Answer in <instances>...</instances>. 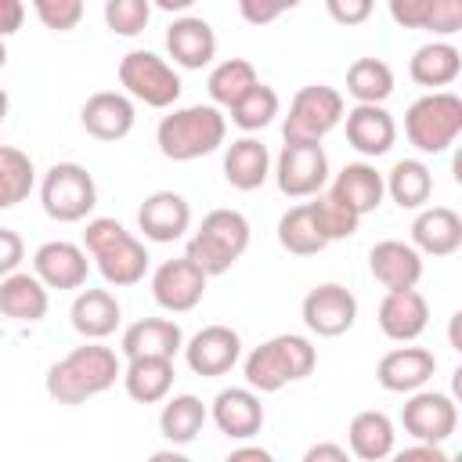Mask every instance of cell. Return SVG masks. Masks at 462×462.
<instances>
[{
  "label": "cell",
  "mask_w": 462,
  "mask_h": 462,
  "mask_svg": "<svg viewBox=\"0 0 462 462\" xmlns=\"http://www.w3.org/2000/svg\"><path fill=\"white\" fill-rule=\"evenodd\" d=\"M278 242H282V249L292 253V256H314V253H321V249L328 245V242L321 238V231H318V224H314L307 202L282 213V220H278Z\"/></svg>",
  "instance_id": "obj_37"
},
{
  "label": "cell",
  "mask_w": 462,
  "mask_h": 462,
  "mask_svg": "<svg viewBox=\"0 0 462 462\" xmlns=\"http://www.w3.org/2000/svg\"><path fill=\"white\" fill-rule=\"evenodd\" d=\"M40 202L51 220L76 224V220H87V213L97 206V184L87 166L54 162L40 180Z\"/></svg>",
  "instance_id": "obj_7"
},
{
  "label": "cell",
  "mask_w": 462,
  "mask_h": 462,
  "mask_svg": "<svg viewBox=\"0 0 462 462\" xmlns=\"http://www.w3.org/2000/svg\"><path fill=\"white\" fill-rule=\"evenodd\" d=\"M346 141L361 155H386L397 141V123L383 105H354L346 116Z\"/></svg>",
  "instance_id": "obj_23"
},
{
  "label": "cell",
  "mask_w": 462,
  "mask_h": 462,
  "mask_svg": "<svg viewBox=\"0 0 462 462\" xmlns=\"http://www.w3.org/2000/svg\"><path fill=\"white\" fill-rule=\"evenodd\" d=\"M303 462H346V448H339V444H314V448H307Z\"/></svg>",
  "instance_id": "obj_49"
},
{
  "label": "cell",
  "mask_w": 462,
  "mask_h": 462,
  "mask_svg": "<svg viewBox=\"0 0 462 462\" xmlns=\"http://www.w3.org/2000/svg\"><path fill=\"white\" fill-rule=\"evenodd\" d=\"M83 4H87V0H32V11H36V18H40L47 29L69 32V29L79 25Z\"/></svg>",
  "instance_id": "obj_42"
},
{
  "label": "cell",
  "mask_w": 462,
  "mask_h": 462,
  "mask_svg": "<svg viewBox=\"0 0 462 462\" xmlns=\"http://www.w3.org/2000/svg\"><path fill=\"white\" fill-rule=\"evenodd\" d=\"M278 94H274V87H267V83H256L245 97H238L235 105H231V123L238 126V130H245V134H253V130H263V126H271V119L278 116Z\"/></svg>",
  "instance_id": "obj_39"
},
{
  "label": "cell",
  "mask_w": 462,
  "mask_h": 462,
  "mask_svg": "<svg viewBox=\"0 0 462 462\" xmlns=\"http://www.w3.org/2000/svg\"><path fill=\"white\" fill-rule=\"evenodd\" d=\"M242 458H260V462H271V451L267 448H235L227 455V462H242Z\"/></svg>",
  "instance_id": "obj_50"
},
{
  "label": "cell",
  "mask_w": 462,
  "mask_h": 462,
  "mask_svg": "<svg viewBox=\"0 0 462 462\" xmlns=\"http://www.w3.org/2000/svg\"><path fill=\"white\" fill-rule=\"evenodd\" d=\"M397 458H401V462H415V458H426V462H448L444 448H440V444H426V440H415V448L397 451Z\"/></svg>",
  "instance_id": "obj_48"
},
{
  "label": "cell",
  "mask_w": 462,
  "mask_h": 462,
  "mask_svg": "<svg viewBox=\"0 0 462 462\" xmlns=\"http://www.w3.org/2000/svg\"><path fill=\"white\" fill-rule=\"evenodd\" d=\"M7 65V47H4V40H0V69Z\"/></svg>",
  "instance_id": "obj_53"
},
{
  "label": "cell",
  "mask_w": 462,
  "mask_h": 462,
  "mask_svg": "<svg viewBox=\"0 0 462 462\" xmlns=\"http://www.w3.org/2000/svg\"><path fill=\"white\" fill-rule=\"evenodd\" d=\"M411 245L430 256H451L462 245V217L451 206H430L411 220Z\"/></svg>",
  "instance_id": "obj_24"
},
{
  "label": "cell",
  "mask_w": 462,
  "mask_h": 462,
  "mask_svg": "<svg viewBox=\"0 0 462 462\" xmlns=\"http://www.w3.org/2000/svg\"><path fill=\"white\" fill-rule=\"evenodd\" d=\"M116 379H123L119 354L112 346H101L97 339H90L47 368V393L58 404H83V401L112 390Z\"/></svg>",
  "instance_id": "obj_1"
},
{
  "label": "cell",
  "mask_w": 462,
  "mask_h": 462,
  "mask_svg": "<svg viewBox=\"0 0 462 462\" xmlns=\"http://www.w3.org/2000/svg\"><path fill=\"white\" fill-rule=\"evenodd\" d=\"M408 72L419 87H448L462 72V54H458V47H451L444 40H433V43H422L411 54Z\"/></svg>",
  "instance_id": "obj_32"
},
{
  "label": "cell",
  "mask_w": 462,
  "mask_h": 462,
  "mask_svg": "<svg viewBox=\"0 0 462 462\" xmlns=\"http://www.w3.org/2000/svg\"><path fill=\"white\" fill-rule=\"evenodd\" d=\"M375 321H379V328H383L386 339L411 343L430 325V303H426V296L419 289H386Z\"/></svg>",
  "instance_id": "obj_15"
},
{
  "label": "cell",
  "mask_w": 462,
  "mask_h": 462,
  "mask_svg": "<svg viewBox=\"0 0 462 462\" xmlns=\"http://www.w3.org/2000/svg\"><path fill=\"white\" fill-rule=\"evenodd\" d=\"M318 365V350L307 336L296 332H282L271 336L267 343H260L249 357H245V383L256 393H278L285 383L307 379Z\"/></svg>",
  "instance_id": "obj_4"
},
{
  "label": "cell",
  "mask_w": 462,
  "mask_h": 462,
  "mask_svg": "<svg viewBox=\"0 0 462 462\" xmlns=\"http://www.w3.org/2000/svg\"><path fill=\"white\" fill-rule=\"evenodd\" d=\"M217 430L231 440H249L260 433L263 426V404H260V393L253 386H231V390H220L213 397V408H209Z\"/></svg>",
  "instance_id": "obj_18"
},
{
  "label": "cell",
  "mask_w": 462,
  "mask_h": 462,
  "mask_svg": "<svg viewBox=\"0 0 462 462\" xmlns=\"http://www.w3.org/2000/svg\"><path fill=\"white\" fill-rule=\"evenodd\" d=\"M278 191L289 199H310L328 180V155L321 141H285L278 162H274Z\"/></svg>",
  "instance_id": "obj_10"
},
{
  "label": "cell",
  "mask_w": 462,
  "mask_h": 462,
  "mask_svg": "<svg viewBox=\"0 0 462 462\" xmlns=\"http://www.w3.org/2000/svg\"><path fill=\"white\" fill-rule=\"evenodd\" d=\"M368 267H372V278L383 289H415L419 278H422V253L411 242L383 238V242L372 245Z\"/></svg>",
  "instance_id": "obj_20"
},
{
  "label": "cell",
  "mask_w": 462,
  "mask_h": 462,
  "mask_svg": "<svg viewBox=\"0 0 462 462\" xmlns=\"http://www.w3.org/2000/svg\"><path fill=\"white\" fill-rule=\"evenodd\" d=\"M51 307V296H47V285L36 278V274H25V271H11L0 278V314L11 318V321H40Z\"/></svg>",
  "instance_id": "obj_27"
},
{
  "label": "cell",
  "mask_w": 462,
  "mask_h": 462,
  "mask_svg": "<svg viewBox=\"0 0 462 462\" xmlns=\"http://www.w3.org/2000/svg\"><path fill=\"white\" fill-rule=\"evenodd\" d=\"M119 300L108 292V289H83L76 300H72V328L83 336V339H105L119 328Z\"/></svg>",
  "instance_id": "obj_29"
},
{
  "label": "cell",
  "mask_w": 462,
  "mask_h": 462,
  "mask_svg": "<svg viewBox=\"0 0 462 462\" xmlns=\"http://www.w3.org/2000/svg\"><path fill=\"white\" fill-rule=\"evenodd\" d=\"M119 83L130 97L144 101L148 108H170L180 97V76L173 65L152 51H130L119 58Z\"/></svg>",
  "instance_id": "obj_9"
},
{
  "label": "cell",
  "mask_w": 462,
  "mask_h": 462,
  "mask_svg": "<svg viewBox=\"0 0 462 462\" xmlns=\"http://www.w3.org/2000/svg\"><path fill=\"white\" fill-rule=\"evenodd\" d=\"M404 134L426 155L448 152L455 144V137L462 134V97L451 90L422 94L404 112Z\"/></svg>",
  "instance_id": "obj_6"
},
{
  "label": "cell",
  "mask_w": 462,
  "mask_h": 462,
  "mask_svg": "<svg viewBox=\"0 0 462 462\" xmlns=\"http://www.w3.org/2000/svg\"><path fill=\"white\" fill-rule=\"evenodd\" d=\"M346 94L357 105H383L393 94V69L383 58H357L346 69Z\"/></svg>",
  "instance_id": "obj_35"
},
{
  "label": "cell",
  "mask_w": 462,
  "mask_h": 462,
  "mask_svg": "<svg viewBox=\"0 0 462 462\" xmlns=\"http://www.w3.org/2000/svg\"><path fill=\"white\" fill-rule=\"evenodd\" d=\"M155 7H162V11H188L195 0H152Z\"/></svg>",
  "instance_id": "obj_51"
},
{
  "label": "cell",
  "mask_w": 462,
  "mask_h": 462,
  "mask_svg": "<svg viewBox=\"0 0 462 462\" xmlns=\"http://www.w3.org/2000/svg\"><path fill=\"white\" fill-rule=\"evenodd\" d=\"M32 180H36L32 159L22 148L0 144V209H11L18 202H25L29 191H32Z\"/></svg>",
  "instance_id": "obj_38"
},
{
  "label": "cell",
  "mask_w": 462,
  "mask_h": 462,
  "mask_svg": "<svg viewBox=\"0 0 462 462\" xmlns=\"http://www.w3.org/2000/svg\"><path fill=\"white\" fill-rule=\"evenodd\" d=\"M325 7L332 14V22H339V25H361V22L372 18L375 0H325Z\"/></svg>",
  "instance_id": "obj_45"
},
{
  "label": "cell",
  "mask_w": 462,
  "mask_h": 462,
  "mask_svg": "<svg viewBox=\"0 0 462 462\" xmlns=\"http://www.w3.org/2000/svg\"><path fill=\"white\" fill-rule=\"evenodd\" d=\"M206 419H209V411H206V404H202L195 393H177V397H170V401L162 404V411H159V433H162L170 444L184 448V444H191V440L202 433Z\"/></svg>",
  "instance_id": "obj_33"
},
{
  "label": "cell",
  "mask_w": 462,
  "mask_h": 462,
  "mask_svg": "<svg viewBox=\"0 0 462 462\" xmlns=\"http://www.w3.org/2000/svg\"><path fill=\"white\" fill-rule=\"evenodd\" d=\"M422 29L433 36H455L462 29V0H430Z\"/></svg>",
  "instance_id": "obj_43"
},
{
  "label": "cell",
  "mask_w": 462,
  "mask_h": 462,
  "mask_svg": "<svg viewBox=\"0 0 462 462\" xmlns=\"http://www.w3.org/2000/svg\"><path fill=\"white\" fill-rule=\"evenodd\" d=\"M134 119H137L134 101L123 90H97L79 108L83 130L90 137H97V141H123L134 130Z\"/></svg>",
  "instance_id": "obj_16"
},
{
  "label": "cell",
  "mask_w": 462,
  "mask_h": 462,
  "mask_svg": "<svg viewBox=\"0 0 462 462\" xmlns=\"http://www.w3.org/2000/svg\"><path fill=\"white\" fill-rule=\"evenodd\" d=\"M328 195L339 199L343 206H350L357 217H365V213L379 209V202H383V195H386V184H383V173H379L372 162H346V166L336 173Z\"/></svg>",
  "instance_id": "obj_26"
},
{
  "label": "cell",
  "mask_w": 462,
  "mask_h": 462,
  "mask_svg": "<svg viewBox=\"0 0 462 462\" xmlns=\"http://www.w3.org/2000/svg\"><path fill=\"white\" fill-rule=\"evenodd\" d=\"M32 274L47 289H83L87 282V253L76 242H43L32 253Z\"/></svg>",
  "instance_id": "obj_21"
},
{
  "label": "cell",
  "mask_w": 462,
  "mask_h": 462,
  "mask_svg": "<svg viewBox=\"0 0 462 462\" xmlns=\"http://www.w3.org/2000/svg\"><path fill=\"white\" fill-rule=\"evenodd\" d=\"M249 249V220L238 209H213L202 217L199 231L188 238L184 256L195 260L209 278L231 271Z\"/></svg>",
  "instance_id": "obj_5"
},
{
  "label": "cell",
  "mask_w": 462,
  "mask_h": 462,
  "mask_svg": "<svg viewBox=\"0 0 462 462\" xmlns=\"http://www.w3.org/2000/svg\"><path fill=\"white\" fill-rule=\"evenodd\" d=\"M433 372H437V357L426 346H393L375 365V379L390 393H411V390L426 386L433 379Z\"/></svg>",
  "instance_id": "obj_17"
},
{
  "label": "cell",
  "mask_w": 462,
  "mask_h": 462,
  "mask_svg": "<svg viewBox=\"0 0 462 462\" xmlns=\"http://www.w3.org/2000/svg\"><path fill=\"white\" fill-rule=\"evenodd\" d=\"M137 227L148 242H177L191 227V206L177 191H152L137 209Z\"/></svg>",
  "instance_id": "obj_19"
},
{
  "label": "cell",
  "mask_w": 462,
  "mask_h": 462,
  "mask_svg": "<svg viewBox=\"0 0 462 462\" xmlns=\"http://www.w3.org/2000/svg\"><path fill=\"white\" fill-rule=\"evenodd\" d=\"M303 0H238V14L249 25H271L274 18H282L285 11L300 7Z\"/></svg>",
  "instance_id": "obj_44"
},
{
  "label": "cell",
  "mask_w": 462,
  "mask_h": 462,
  "mask_svg": "<svg viewBox=\"0 0 462 462\" xmlns=\"http://www.w3.org/2000/svg\"><path fill=\"white\" fill-rule=\"evenodd\" d=\"M25 22V4L22 0H0V40L18 32Z\"/></svg>",
  "instance_id": "obj_47"
},
{
  "label": "cell",
  "mask_w": 462,
  "mask_h": 462,
  "mask_svg": "<svg viewBox=\"0 0 462 462\" xmlns=\"http://www.w3.org/2000/svg\"><path fill=\"white\" fill-rule=\"evenodd\" d=\"M184 346V332L170 318H141L123 332V357H177Z\"/></svg>",
  "instance_id": "obj_25"
},
{
  "label": "cell",
  "mask_w": 462,
  "mask_h": 462,
  "mask_svg": "<svg viewBox=\"0 0 462 462\" xmlns=\"http://www.w3.org/2000/svg\"><path fill=\"white\" fill-rule=\"evenodd\" d=\"M166 51L180 69H206L217 58V32L206 18L184 14L166 29Z\"/></svg>",
  "instance_id": "obj_22"
},
{
  "label": "cell",
  "mask_w": 462,
  "mask_h": 462,
  "mask_svg": "<svg viewBox=\"0 0 462 462\" xmlns=\"http://www.w3.org/2000/svg\"><path fill=\"white\" fill-rule=\"evenodd\" d=\"M314 202H307V209H310V217H314V224H318V231H321V238L325 242H339V238H350L354 231H357V224H361V217L350 209V206H343L339 199H332V195H310Z\"/></svg>",
  "instance_id": "obj_40"
},
{
  "label": "cell",
  "mask_w": 462,
  "mask_h": 462,
  "mask_svg": "<svg viewBox=\"0 0 462 462\" xmlns=\"http://www.w3.org/2000/svg\"><path fill=\"white\" fill-rule=\"evenodd\" d=\"M343 119V94L325 83L300 87L289 101V116L282 123L285 141H321Z\"/></svg>",
  "instance_id": "obj_8"
},
{
  "label": "cell",
  "mask_w": 462,
  "mask_h": 462,
  "mask_svg": "<svg viewBox=\"0 0 462 462\" xmlns=\"http://www.w3.org/2000/svg\"><path fill=\"white\" fill-rule=\"evenodd\" d=\"M123 386L137 404H159L173 390V357H130Z\"/></svg>",
  "instance_id": "obj_30"
},
{
  "label": "cell",
  "mask_w": 462,
  "mask_h": 462,
  "mask_svg": "<svg viewBox=\"0 0 462 462\" xmlns=\"http://www.w3.org/2000/svg\"><path fill=\"white\" fill-rule=\"evenodd\" d=\"M22 260H25V242H22V235L11 231V227H0V278L11 274V271H18Z\"/></svg>",
  "instance_id": "obj_46"
},
{
  "label": "cell",
  "mask_w": 462,
  "mask_h": 462,
  "mask_svg": "<svg viewBox=\"0 0 462 462\" xmlns=\"http://www.w3.org/2000/svg\"><path fill=\"white\" fill-rule=\"evenodd\" d=\"M271 177V152L256 137H238L224 152V180L238 191H256Z\"/></svg>",
  "instance_id": "obj_28"
},
{
  "label": "cell",
  "mask_w": 462,
  "mask_h": 462,
  "mask_svg": "<svg viewBox=\"0 0 462 462\" xmlns=\"http://www.w3.org/2000/svg\"><path fill=\"white\" fill-rule=\"evenodd\" d=\"M224 134H227V119L217 105H188L159 119L155 144L166 159L191 162V159L217 152L224 144Z\"/></svg>",
  "instance_id": "obj_2"
},
{
  "label": "cell",
  "mask_w": 462,
  "mask_h": 462,
  "mask_svg": "<svg viewBox=\"0 0 462 462\" xmlns=\"http://www.w3.org/2000/svg\"><path fill=\"white\" fill-rule=\"evenodd\" d=\"M7 105H11V101H7V90L0 87V123H4V116H7Z\"/></svg>",
  "instance_id": "obj_52"
},
{
  "label": "cell",
  "mask_w": 462,
  "mask_h": 462,
  "mask_svg": "<svg viewBox=\"0 0 462 462\" xmlns=\"http://www.w3.org/2000/svg\"><path fill=\"white\" fill-rule=\"evenodd\" d=\"M180 350H184V361H188V368L195 375L217 379V375H224V372H231L238 365L242 339H238V332L231 325H206Z\"/></svg>",
  "instance_id": "obj_14"
},
{
  "label": "cell",
  "mask_w": 462,
  "mask_h": 462,
  "mask_svg": "<svg viewBox=\"0 0 462 462\" xmlns=\"http://www.w3.org/2000/svg\"><path fill=\"white\" fill-rule=\"evenodd\" d=\"M401 426L411 440H426V444H444L455 426H458V408L448 393L437 390H411V397L401 408Z\"/></svg>",
  "instance_id": "obj_12"
},
{
  "label": "cell",
  "mask_w": 462,
  "mask_h": 462,
  "mask_svg": "<svg viewBox=\"0 0 462 462\" xmlns=\"http://www.w3.org/2000/svg\"><path fill=\"white\" fill-rule=\"evenodd\" d=\"M148 18H152V0H105V25L116 36L144 32Z\"/></svg>",
  "instance_id": "obj_41"
},
{
  "label": "cell",
  "mask_w": 462,
  "mask_h": 462,
  "mask_svg": "<svg viewBox=\"0 0 462 462\" xmlns=\"http://www.w3.org/2000/svg\"><path fill=\"white\" fill-rule=\"evenodd\" d=\"M346 437H350V455H357L361 462H379V458L393 455V437L397 433H393V422H390L386 411L368 408V411H357L350 419Z\"/></svg>",
  "instance_id": "obj_31"
},
{
  "label": "cell",
  "mask_w": 462,
  "mask_h": 462,
  "mask_svg": "<svg viewBox=\"0 0 462 462\" xmlns=\"http://www.w3.org/2000/svg\"><path fill=\"white\" fill-rule=\"evenodd\" d=\"M386 184V195L401 206V209H422L433 195V173L426 162L419 159H401L393 162V170L383 177Z\"/></svg>",
  "instance_id": "obj_34"
},
{
  "label": "cell",
  "mask_w": 462,
  "mask_h": 462,
  "mask_svg": "<svg viewBox=\"0 0 462 462\" xmlns=\"http://www.w3.org/2000/svg\"><path fill=\"white\" fill-rule=\"evenodd\" d=\"M206 282H209V274L195 260H188V256L162 260L152 274V300L170 314H184L202 303Z\"/></svg>",
  "instance_id": "obj_11"
},
{
  "label": "cell",
  "mask_w": 462,
  "mask_h": 462,
  "mask_svg": "<svg viewBox=\"0 0 462 462\" xmlns=\"http://www.w3.org/2000/svg\"><path fill=\"white\" fill-rule=\"evenodd\" d=\"M300 314H303V325L314 336L332 339V336H343V332L354 328V321H357V300H354V292L346 285L325 282V285H314L303 296Z\"/></svg>",
  "instance_id": "obj_13"
},
{
  "label": "cell",
  "mask_w": 462,
  "mask_h": 462,
  "mask_svg": "<svg viewBox=\"0 0 462 462\" xmlns=\"http://www.w3.org/2000/svg\"><path fill=\"white\" fill-rule=\"evenodd\" d=\"M83 249L94 256L101 278L116 289H130L148 271V249L116 220V217H94L83 231Z\"/></svg>",
  "instance_id": "obj_3"
},
{
  "label": "cell",
  "mask_w": 462,
  "mask_h": 462,
  "mask_svg": "<svg viewBox=\"0 0 462 462\" xmlns=\"http://www.w3.org/2000/svg\"><path fill=\"white\" fill-rule=\"evenodd\" d=\"M256 83H260V76H256L253 61H245V58H227V61H220V65L209 72L206 90H209V97H213L217 108H231V105H235L238 97H245Z\"/></svg>",
  "instance_id": "obj_36"
}]
</instances>
